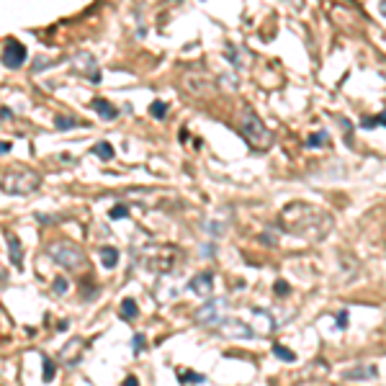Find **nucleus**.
<instances>
[{"instance_id":"nucleus-11","label":"nucleus","mask_w":386,"mask_h":386,"mask_svg":"<svg viewBox=\"0 0 386 386\" xmlns=\"http://www.w3.org/2000/svg\"><path fill=\"white\" fill-rule=\"evenodd\" d=\"M376 376H378V368H376V365H358V368H348V371L342 373L345 381H358V378L368 381V378H376Z\"/></svg>"},{"instance_id":"nucleus-28","label":"nucleus","mask_w":386,"mask_h":386,"mask_svg":"<svg viewBox=\"0 0 386 386\" xmlns=\"http://www.w3.org/2000/svg\"><path fill=\"white\" fill-rule=\"evenodd\" d=\"M335 319H337L340 330H345V327H348V312H345V309H340V312L335 314Z\"/></svg>"},{"instance_id":"nucleus-6","label":"nucleus","mask_w":386,"mask_h":386,"mask_svg":"<svg viewBox=\"0 0 386 386\" xmlns=\"http://www.w3.org/2000/svg\"><path fill=\"white\" fill-rule=\"evenodd\" d=\"M49 255H52L60 265L72 268V271L85 265V253H83L78 245H72V242H57V245H49Z\"/></svg>"},{"instance_id":"nucleus-17","label":"nucleus","mask_w":386,"mask_h":386,"mask_svg":"<svg viewBox=\"0 0 386 386\" xmlns=\"http://www.w3.org/2000/svg\"><path fill=\"white\" fill-rule=\"evenodd\" d=\"M121 317H124V319H137V317H139V306H137L134 299L126 296V299L121 301Z\"/></svg>"},{"instance_id":"nucleus-4","label":"nucleus","mask_w":386,"mask_h":386,"mask_svg":"<svg viewBox=\"0 0 386 386\" xmlns=\"http://www.w3.org/2000/svg\"><path fill=\"white\" fill-rule=\"evenodd\" d=\"M224 309H227V301L224 299H209L199 312H196V324H201V327H222L229 317L224 314Z\"/></svg>"},{"instance_id":"nucleus-12","label":"nucleus","mask_w":386,"mask_h":386,"mask_svg":"<svg viewBox=\"0 0 386 386\" xmlns=\"http://www.w3.org/2000/svg\"><path fill=\"white\" fill-rule=\"evenodd\" d=\"M93 111L101 116V119H116L119 116V108L113 106V103H108V101H103V98H93Z\"/></svg>"},{"instance_id":"nucleus-2","label":"nucleus","mask_w":386,"mask_h":386,"mask_svg":"<svg viewBox=\"0 0 386 386\" xmlns=\"http://www.w3.org/2000/svg\"><path fill=\"white\" fill-rule=\"evenodd\" d=\"M240 134L247 139L253 149H268L273 144V131L263 124V119L250 106H245L240 113Z\"/></svg>"},{"instance_id":"nucleus-29","label":"nucleus","mask_w":386,"mask_h":386,"mask_svg":"<svg viewBox=\"0 0 386 386\" xmlns=\"http://www.w3.org/2000/svg\"><path fill=\"white\" fill-rule=\"evenodd\" d=\"M360 126H363V129H376L378 121H376V116H365V119L360 121Z\"/></svg>"},{"instance_id":"nucleus-14","label":"nucleus","mask_w":386,"mask_h":386,"mask_svg":"<svg viewBox=\"0 0 386 386\" xmlns=\"http://www.w3.org/2000/svg\"><path fill=\"white\" fill-rule=\"evenodd\" d=\"M222 330L227 332V335H240V337H255V332H253V327H247V324H242V322H235V319H227L224 324H222Z\"/></svg>"},{"instance_id":"nucleus-16","label":"nucleus","mask_w":386,"mask_h":386,"mask_svg":"<svg viewBox=\"0 0 386 386\" xmlns=\"http://www.w3.org/2000/svg\"><path fill=\"white\" fill-rule=\"evenodd\" d=\"M178 381H180V383H204L206 376L199 373V371H188V368H183V371H178Z\"/></svg>"},{"instance_id":"nucleus-23","label":"nucleus","mask_w":386,"mask_h":386,"mask_svg":"<svg viewBox=\"0 0 386 386\" xmlns=\"http://www.w3.org/2000/svg\"><path fill=\"white\" fill-rule=\"evenodd\" d=\"M54 124H57V129H60V131H67V129H72V126H75V119H72V116L60 113V116H54Z\"/></svg>"},{"instance_id":"nucleus-9","label":"nucleus","mask_w":386,"mask_h":386,"mask_svg":"<svg viewBox=\"0 0 386 386\" xmlns=\"http://www.w3.org/2000/svg\"><path fill=\"white\" fill-rule=\"evenodd\" d=\"M188 291L196 294V296H211L214 294V273H209V271L196 273L188 281Z\"/></svg>"},{"instance_id":"nucleus-18","label":"nucleus","mask_w":386,"mask_h":386,"mask_svg":"<svg viewBox=\"0 0 386 386\" xmlns=\"http://www.w3.org/2000/svg\"><path fill=\"white\" fill-rule=\"evenodd\" d=\"M273 355H276V358H281L283 363H294V360H296V353H294V350H288L286 345H278V342L273 345Z\"/></svg>"},{"instance_id":"nucleus-13","label":"nucleus","mask_w":386,"mask_h":386,"mask_svg":"<svg viewBox=\"0 0 386 386\" xmlns=\"http://www.w3.org/2000/svg\"><path fill=\"white\" fill-rule=\"evenodd\" d=\"M6 242H8V253H11V263H13L16 268H21V265H24V250H21L18 237H16V235H6Z\"/></svg>"},{"instance_id":"nucleus-10","label":"nucleus","mask_w":386,"mask_h":386,"mask_svg":"<svg viewBox=\"0 0 386 386\" xmlns=\"http://www.w3.org/2000/svg\"><path fill=\"white\" fill-rule=\"evenodd\" d=\"M253 332H260V335L273 332V317L265 309H253Z\"/></svg>"},{"instance_id":"nucleus-19","label":"nucleus","mask_w":386,"mask_h":386,"mask_svg":"<svg viewBox=\"0 0 386 386\" xmlns=\"http://www.w3.org/2000/svg\"><path fill=\"white\" fill-rule=\"evenodd\" d=\"M42 363H44V373H42V378L49 383V381L57 376V365H54V360H52L49 355H42Z\"/></svg>"},{"instance_id":"nucleus-27","label":"nucleus","mask_w":386,"mask_h":386,"mask_svg":"<svg viewBox=\"0 0 386 386\" xmlns=\"http://www.w3.org/2000/svg\"><path fill=\"white\" fill-rule=\"evenodd\" d=\"M54 291H57L60 296H62V294L67 291V281H65L62 276H57V278H54Z\"/></svg>"},{"instance_id":"nucleus-24","label":"nucleus","mask_w":386,"mask_h":386,"mask_svg":"<svg viewBox=\"0 0 386 386\" xmlns=\"http://www.w3.org/2000/svg\"><path fill=\"white\" fill-rule=\"evenodd\" d=\"M149 113H152L155 119H165V113H167V106H165L162 101H155V103L149 106Z\"/></svg>"},{"instance_id":"nucleus-32","label":"nucleus","mask_w":386,"mask_h":386,"mask_svg":"<svg viewBox=\"0 0 386 386\" xmlns=\"http://www.w3.org/2000/svg\"><path fill=\"white\" fill-rule=\"evenodd\" d=\"M11 147H13L11 142H3V144H0V152H3V155H8V152H11Z\"/></svg>"},{"instance_id":"nucleus-20","label":"nucleus","mask_w":386,"mask_h":386,"mask_svg":"<svg viewBox=\"0 0 386 386\" xmlns=\"http://www.w3.org/2000/svg\"><path fill=\"white\" fill-rule=\"evenodd\" d=\"M93 155L101 157V160H111V157H113V147H111L108 142H98V144L93 147Z\"/></svg>"},{"instance_id":"nucleus-25","label":"nucleus","mask_w":386,"mask_h":386,"mask_svg":"<svg viewBox=\"0 0 386 386\" xmlns=\"http://www.w3.org/2000/svg\"><path fill=\"white\" fill-rule=\"evenodd\" d=\"M144 345H147L144 335H142V332H137V335L131 337V350H134V355H137V353H142V350H144Z\"/></svg>"},{"instance_id":"nucleus-15","label":"nucleus","mask_w":386,"mask_h":386,"mask_svg":"<svg viewBox=\"0 0 386 386\" xmlns=\"http://www.w3.org/2000/svg\"><path fill=\"white\" fill-rule=\"evenodd\" d=\"M98 255H101V263H103V268H113L116 263H119V250L116 247H111V245H106V247H101L98 250Z\"/></svg>"},{"instance_id":"nucleus-33","label":"nucleus","mask_w":386,"mask_h":386,"mask_svg":"<svg viewBox=\"0 0 386 386\" xmlns=\"http://www.w3.org/2000/svg\"><path fill=\"white\" fill-rule=\"evenodd\" d=\"M8 119H13V113L8 111V106H3V121H8Z\"/></svg>"},{"instance_id":"nucleus-31","label":"nucleus","mask_w":386,"mask_h":386,"mask_svg":"<svg viewBox=\"0 0 386 386\" xmlns=\"http://www.w3.org/2000/svg\"><path fill=\"white\" fill-rule=\"evenodd\" d=\"M376 121H378V126H386V108H383V111L376 116Z\"/></svg>"},{"instance_id":"nucleus-8","label":"nucleus","mask_w":386,"mask_h":386,"mask_svg":"<svg viewBox=\"0 0 386 386\" xmlns=\"http://www.w3.org/2000/svg\"><path fill=\"white\" fill-rule=\"evenodd\" d=\"M24 62H26V47L18 39H8L3 47V65L11 70H18Z\"/></svg>"},{"instance_id":"nucleus-7","label":"nucleus","mask_w":386,"mask_h":386,"mask_svg":"<svg viewBox=\"0 0 386 386\" xmlns=\"http://www.w3.org/2000/svg\"><path fill=\"white\" fill-rule=\"evenodd\" d=\"M70 67H72V72H78V75H83L93 83H101V70H98V62L90 52H78L70 60Z\"/></svg>"},{"instance_id":"nucleus-5","label":"nucleus","mask_w":386,"mask_h":386,"mask_svg":"<svg viewBox=\"0 0 386 386\" xmlns=\"http://www.w3.org/2000/svg\"><path fill=\"white\" fill-rule=\"evenodd\" d=\"M178 255H180L178 247H152L149 253L142 255V260L147 263V268L152 273H170Z\"/></svg>"},{"instance_id":"nucleus-30","label":"nucleus","mask_w":386,"mask_h":386,"mask_svg":"<svg viewBox=\"0 0 386 386\" xmlns=\"http://www.w3.org/2000/svg\"><path fill=\"white\" fill-rule=\"evenodd\" d=\"M121 386H139V378H137V376H126Z\"/></svg>"},{"instance_id":"nucleus-1","label":"nucleus","mask_w":386,"mask_h":386,"mask_svg":"<svg viewBox=\"0 0 386 386\" xmlns=\"http://www.w3.org/2000/svg\"><path fill=\"white\" fill-rule=\"evenodd\" d=\"M278 224L283 232L306 237V240H324L335 227L332 217L324 209L312 206V204H288L278 214Z\"/></svg>"},{"instance_id":"nucleus-3","label":"nucleus","mask_w":386,"mask_h":386,"mask_svg":"<svg viewBox=\"0 0 386 386\" xmlns=\"http://www.w3.org/2000/svg\"><path fill=\"white\" fill-rule=\"evenodd\" d=\"M42 185V175L34 170H13L3 175V190L13 193V196H26V193L39 190Z\"/></svg>"},{"instance_id":"nucleus-34","label":"nucleus","mask_w":386,"mask_h":386,"mask_svg":"<svg viewBox=\"0 0 386 386\" xmlns=\"http://www.w3.org/2000/svg\"><path fill=\"white\" fill-rule=\"evenodd\" d=\"M378 11H381V16H386V3H381V6H378Z\"/></svg>"},{"instance_id":"nucleus-22","label":"nucleus","mask_w":386,"mask_h":386,"mask_svg":"<svg viewBox=\"0 0 386 386\" xmlns=\"http://www.w3.org/2000/svg\"><path fill=\"white\" fill-rule=\"evenodd\" d=\"M129 214H131V211H129V206H126V204H116V206H111V209H108V217H111L113 222H116V219H126Z\"/></svg>"},{"instance_id":"nucleus-26","label":"nucleus","mask_w":386,"mask_h":386,"mask_svg":"<svg viewBox=\"0 0 386 386\" xmlns=\"http://www.w3.org/2000/svg\"><path fill=\"white\" fill-rule=\"evenodd\" d=\"M273 291H276V296H288V291H291V286H288L286 281H276V286H273Z\"/></svg>"},{"instance_id":"nucleus-21","label":"nucleus","mask_w":386,"mask_h":386,"mask_svg":"<svg viewBox=\"0 0 386 386\" xmlns=\"http://www.w3.org/2000/svg\"><path fill=\"white\" fill-rule=\"evenodd\" d=\"M327 139H330V134L322 129V131H314V134H309L306 137V147H319V144H327Z\"/></svg>"}]
</instances>
